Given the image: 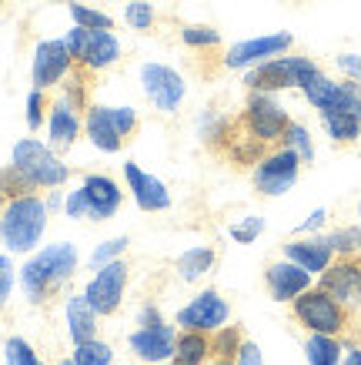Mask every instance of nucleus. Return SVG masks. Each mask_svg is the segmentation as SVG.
<instances>
[{
  "instance_id": "obj_1",
  "label": "nucleus",
  "mask_w": 361,
  "mask_h": 365,
  "mask_svg": "<svg viewBox=\"0 0 361 365\" xmlns=\"http://www.w3.org/2000/svg\"><path fill=\"white\" fill-rule=\"evenodd\" d=\"M77 272V248L67 242L47 245L41 255H33L31 262L21 268V285L33 305H47L57 292L74 278Z\"/></svg>"
},
{
  "instance_id": "obj_8",
  "label": "nucleus",
  "mask_w": 361,
  "mask_h": 365,
  "mask_svg": "<svg viewBox=\"0 0 361 365\" xmlns=\"http://www.w3.org/2000/svg\"><path fill=\"white\" fill-rule=\"evenodd\" d=\"M318 288L328 292L341 309H348L355 325H358L361 322V258L358 255L335 258V262L318 275Z\"/></svg>"
},
{
  "instance_id": "obj_21",
  "label": "nucleus",
  "mask_w": 361,
  "mask_h": 365,
  "mask_svg": "<svg viewBox=\"0 0 361 365\" xmlns=\"http://www.w3.org/2000/svg\"><path fill=\"white\" fill-rule=\"evenodd\" d=\"M84 131H88L90 144L98 151H104V155H114V151H120V144H124V138L110 124V108H104V104H90L88 111H84Z\"/></svg>"
},
{
  "instance_id": "obj_41",
  "label": "nucleus",
  "mask_w": 361,
  "mask_h": 365,
  "mask_svg": "<svg viewBox=\"0 0 361 365\" xmlns=\"http://www.w3.org/2000/svg\"><path fill=\"white\" fill-rule=\"evenodd\" d=\"M64 211H67V218H88V198H84V191L80 188L70 191L64 198Z\"/></svg>"
},
{
  "instance_id": "obj_9",
  "label": "nucleus",
  "mask_w": 361,
  "mask_h": 365,
  "mask_svg": "<svg viewBox=\"0 0 361 365\" xmlns=\"http://www.w3.org/2000/svg\"><path fill=\"white\" fill-rule=\"evenodd\" d=\"M298 175H301V158L291 151V148H274L268 155L251 168V181L258 195L264 198H278V195H285V191L295 188Z\"/></svg>"
},
{
  "instance_id": "obj_10",
  "label": "nucleus",
  "mask_w": 361,
  "mask_h": 365,
  "mask_svg": "<svg viewBox=\"0 0 361 365\" xmlns=\"http://www.w3.org/2000/svg\"><path fill=\"white\" fill-rule=\"evenodd\" d=\"M127 278H131V268L127 262H108V265H100L94 272V278L88 282L84 288V299L90 302V309L98 312V315H114L120 309V302H124V292H127Z\"/></svg>"
},
{
  "instance_id": "obj_30",
  "label": "nucleus",
  "mask_w": 361,
  "mask_h": 365,
  "mask_svg": "<svg viewBox=\"0 0 361 365\" xmlns=\"http://www.w3.org/2000/svg\"><path fill=\"white\" fill-rule=\"evenodd\" d=\"M281 148H291L301 158V165L315 161V144H311V134H308V128L301 121H288L285 134H281Z\"/></svg>"
},
{
  "instance_id": "obj_7",
  "label": "nucleus",
  "mask_w": 361,
  "mask_h": 365,
  "mask_svg": "<svg viewBox=\"0 0 361 365\" xmlns=\"http://www.w3.org/2000/svg\"><path fill=\"white\" fill-rule=\"evenodd\" d=\"M64 44L70 51V57H74V64L88 67L94 74L108 71V67H114L120 61V44L110 31H88V27L74 24L64 34Z\"/></svg>"
},
{
  "instance_id": "obj_48",
  "label": "nucleus",
  "mask_w": 361,
  "mask_h": 365,
  "mask_svg": "<svg viewBox=\"0 0 361 365\" xmlns=\"http://www.w3.org/2000/svg\"><path fill=\"white\" fill-rule=\"evenodd\" d=\"M211 365H234V359H211Z\"/></svg>"
},
{
  "instance_id": "obj_15",
  "label": "nucleus",
  "mask_w": 361,
  "mask_h": 365,
  "mask_svg": "<svg viewBox=\"0 0 361 365\" xmlns=\"http://www.w3.org/2000/svg\"><path fill=\"white\" fill-rule=\"evenodd\" d=\"M264 285H268V295H271L274 302H288V305H291L301 292H308V288L315 285V275L305 272L301 265H295V262L281 258V262H271V265H268Z\"/></svg>"
},
{
  "instance_id": "obj_19",
  "label": "nucleus",
  "mask_w": 361,
  "mask_h": 365,
  "mask_svg": "<svg viewBox=\"0 0 361 365\" xmlns=\"http://www.w3.org/2000/svg\"><path fill=\"white\" fill-rule=\"evenodd\" d=\"M84 198H88V218L94 222H108L114 218L120 208V201H124V191L117 188V181L110 175H88L84 178Z\"/></svg>"
},
{
  "instance_id": "obj_18",
  "label": "nucleus",
  "mask_w": 361,
  "mask_h": 365,
  "mask_svg": "<svg viewBox=\"0 0 361 365\" xmlns=\"http://www.w3.org/2000/svg\"><path fill=\"white\" fill-rule=\"evenodd\" d=\"M124 178H127V191H131L134 205H137L141 211H151L154 215V211L171 208V195H167V188H164V181H161V178L141 171L134 161L124 165Z\"/></svg>"
},
{
  "instance_id": "obj_27",
  "label": "nucleus",
  "mask_w": 361,
  "mask_h": 365,
  "mask_svg": "<svg viewBox=\"0 0 361 365\" xmlns=\"http://www.w3.org/2000/svg\"><path fill=\"white\" fill-rule=\"evenodd\" d=\"M181 44L197 51V54H214V51H221V31H214L208 24H184Z\"/></svg>"
},
{
  "instance_id": "obj_36",
  "label": "nucleus",
  "mask_w": 361,
  "mask_h": 365,
  "mask_svg": "<svg viewBox=\"0 0 361 365\" xmlns=\"http://www.w3.org/2000/svg\"><path fill=\"white\" fill-rule=\"evenodd\" d=\"M47 111H51V98H47V91H31V98H27V128L31 131H41L47 121Z\"/></svg>"
},
{
  "instance_id": "obj_12",
  "label": "nucleus",
  "mask_w": 361,
  "mask_h": 365,
  "mask_svg": "<svg viewBox=\"0 0 361 365\" xmlns=\"http://www.w3.org/2000/svg\"><path fill=\"white\" fill-rule=\"evenodd\" d=\"M291 47H295V37L288 31L251 37V41H241V44L228 47L224 57H221V67L224 71H244V67H254V64H261V61H271V57L291 54Z\"/></svg>"
},
{
  "instance_id": "obj_54",
  "label": "nucleus",
  "mask_w": 361,
  "mask_h": 365,
  "mask_svg": "<svg viewBox=\"0 0 361 365\" xmlns=\"http://www.w3.org/2000/svg\"><path fill=\"white\" fill-rule=\"evenodd\" d=\"M358 258H361V252H358Z\"/></svg>"
},
{
  "instance_id": "obj_35",
  "label": "nucleus",
  "mask_w": 361,
  "mask_h": 365,
  "mask_svg": "<svg viewBox=\"0 0 361 365\" xmlns=\"http://www.w3.org/2000/svg\"><path fill=\"white\" fill-rule=\"evenodd\" d=\"M4 355H7V365H44L41 362V355L31 349V342L21 339V335H11V339H7Z\"/></svg>"
},
{
  "instance_id": "obj_51",
  "label": "nucleus",
  "mask_w": 361,
  "mask_h": 365,
  "mask_svg": "<svg viewBox=\"0 0 361 365\" xmlns=\"http://www.w3.org/2000/svg\"><path fill=\"white\" fill-rule=\"evenodd\" d=\"M358 225H361V205H358Z\"/></svg>"
},
{
  "instance_id": "obj_43",
  "label": "nucleus",
  "mask_w": 361,
  "mask_h": 365,
  "mask_svg": "<svg viewBox=\"0 0 361 365\" xmlns=\"http://www.w3.org/2000/svg\"><path fill=\"white\" fill-rule=\"evenodd\" d=\"M234 365H264L261 349H258L251 339H244V345H241V352H238V359H234Z\"/></svg>"
},
{
  "instance_id": "obj_26",
  "label": "nucleus",
  "mask_w": 361,
  "mask_h": 365,
  "mask_svg": "<svg viewBox=\"0 0 361 365\" xmlns=\"http://www.w3.org/2000/svg\"><path fill=\"white\" fill-rule=\"evenodd\" d=\"M321 121H325V131L335 144H355L361 138L358 111H328L321 114Z\"/></svg>"
},
{
  "instance_id": "obj_25",
  "label": "nucleus",
  "mask_w": 361,
  "mask_h": 365,
  "mask_svg": "<svg viewBox=\"0 0 361 365\" xmlns=\"http://www.w3.org/2000/svg\"><path fill=\"white\" fill-rule=\"evenodd\" d=\"M218 262V252L211 248V245H197V248H187L181 258H177V275L184 278V282H197V278H204L214 268Z\"/></svg>"
},
{
  "instance_id": "obj_52",
  "label": "nucleus",
  "mask_w": 361,
  "mask_h": 365,
  "mask_svg": "<svg viewBox=\"0 0 361 365\" xmlns=\"http://www.w3.org/2000/svg\"><path fill=\"white\" fill-rule=\"evenodd\" d=\"M0 7H4V0H0Z\"/></svg>"
},
{
  "instance_id": "obj_32",
  "label": "nucleus",
  "mask_w": 361,
  "mask_h": 365,
  "mask_svg": "<svg viewBox=\"0 0 361 365\" xmlns=\"http://www.w3.org/2000/svg\"><path fill=\"white\" fill-rule=\"evenodd\" d=\"M74 365H114V352L108 342L88 339V342L74 345Z\"/></svg>"
},
{
  "instance_id": "obj_28",
  "label": "nucleus",
  "mask_w": 361,
  "mask_h": 365,
  "mask_svg": "<svg viewBox=\"0 0 361 365\" xmlns=\"http://www.w3.org/2000/svg\"><path fill=\"white\" fill-rule=\"evenodd\" d=\"M241 345H244V329L221 325L218 332H211V359H238Z\"/></svg>"
},
{
  "instance_id": "obj_42",
  "label": "nucleus",
  "mask_w": 361,
  "mask_h": 365,
  "mask_svg": "<svg viewBox=\"0 0 361 365\" xmlns=\"http://www.w3.org/2000/svg\"><path fill=\"white\" fill-rule=\"evenodd\" d=\"M335 64L348 81H361V54H338Z\"/></svg>"
},
{
  "instance_id": "obj_14",
  "label": "nucleus",
  "mask_w": 361,
  "mask_h": 365,
  "mask_svg": "<svg viewBox=\"0 0 361 365\" xmlns=\"http://www.w3.org/2000/svg\"><path fill=\"white\" fill-rule=\"evenodd\" d=\"M74 71V57L67 51L64 37L61 41H41L33 51V88L37 91H54L64 84V78Z\"/></svg>"
},
{
  "instance_id": "obj_20",
  "label": "nucleus",
  "mask_w": 361,
  "mask_h": 365,
  "mask_svg": "<svg viewBox=\"0 0 361 365\" xmlns=\"http://www.w3.org/2000/svg\"><path fill=\"white\" fill-rule=\"evenodd\" d=\"M80 128H84L80 114L70 108V101L64 94H57L51 101V111H47V144L54 151H67V148H74Z\"/></svg>"
},
{
  "instance_id": "obj_3",
  "label": "nucleus",
  "mask_w": 361,
  "mask_h": 365,
  "mask_svg": "<svg viewBox=\"0 0 361 365\" xmlns=\"http://www.w3.org/2000/svg\"><path fill=\"white\" fill-rule=\"evenodd\" d=\"M321 67L305 54H281L271 57V61H261L254 64L248 74H244V88L248 91H264V94H278V91L288 88H305L308 81L315 78Z\"/></svg>"
},
{
  "instance_id": "obj_40",
  "label": "nucleus",
  "mask_w": 361,
  "mask_h": 365,
  "mask_svg": "<svg viewBox=\"0 0 361 365\" xmlns=\"http://www.w3.org/2000/svg\"><path fill=\"white\" fill-rule=\"evenodd\" d=\"M11 292H14V262L7 255H0V315H4L7 302H11Z\"/></svg>"
},
{
  "instance_id": "obj_24",
  "label": "nucleus",
  "mask_w": 361,
  "mask_h": 365,
  "mask_svg": "<svg viewBox=\"0 0 361 365\" xmlns=\"http://www.w3.org/2000/svg\"><path fill=\"white\" fill-rule=\"evenodd\" d=\"M305 359H308V365H341V359H345V339H338V335L308 332Z\"/></svg>"
},
{
  "instance_id": "obj_37",
  "label": "nucleus",
  "mask_w": 361,
  "mask_h": 365,
  "mask_svg": "<svg viewBox=\"0 0 361 365\" xmlns=\"http://www.w3.org/2000/svg\"><path fill=\"white\" fill-rule=\"evenodd\" d=\"M110 124H114V131L124 138V141H131L137 128H141V118L134 108H110Z\"/></svg>"
},
{
  "instance_id": "obj_34",
  "label": "nucleus",
  "mask_w": 361,
  "mask_h": 365,
  "mask_svg": "<svg viewBox=\"0 0 361 365\" xmlns=\"http://www.w3.org/2000/svg\"><path fill=\"white\" fill-rule=\"evenodd\" d=\"M325 238H328L335 258H351V255L361 252V225H355V228H338V232L325 235Z\"/></svg>"
},
{
  "instance_id": "obj_5",
  "label": "nucleus",
  "mask_w": 361,
  "mask_h": 365,
  "mask_svg": "<svg viewBox=\"0 0 361 365\" xmlns=\"http://www.w3.org/2000/svg\"><path fill=\"white\" fill-rule=\"evenodd\" d=\"M11 165L21 168L37 191H54L67 185V178H70V168L51 151V144L37 141V138H23V141L14 144Z\"/></svg>"
},
{
  "instance_id": "obj_33",
  "label": "nucleus",
  "mask_w": 361,
  "mask_h": 365,
  "mask_svg": "<svg viewBox=\"0 0 361 365\" xmlns=\"http://www.w3.org/2000/svg\"><path fill=\"white\" fill-rule=\"evenodd\" d=\"M124 21H127V27H134V31L151 34L154 31V21H157L154 4H151V0H127V4H124Z\"/></svg>"
},
{
  "instance_id": "obj_2",
  "label": "nucleus",
  "mask_w": 361,
  "mask_h": 365,
  "mask_svg": "<svg viewBox=\"0 0 361 365\" xmlns=\"http://www.w3.org/2000/svg\"><path fill=\"white\" fill-rule=\"evenodd\" d=\"M47 201L41 195H23L0 205V238L7 252H31L41 245L47 228Z\"/></svg>"
},
{
  "instance_id": "obj_46",
  "label": "nucleus",
  "mask_w": 361,
  "mask_h": 365,
  "mask_svg": "<svg viewBox=\"0 0 361 365\" xmlns=\"http://www.w3.org/2000/svg\"><path fill=\"white\" fill-rule=\"evenodd\" d=\"M341 365H361V342L345 339V359H341Z\"/></svg>"
},
{
  "instance_id": "obj_23",
  "label": "nucleus",
  "mask_w": 361,
  "mask_h": 365,
  "mask_svg": "<svg viewBox=\"0 0 361 365\" xmlns=\"http://www.w3.org/2000/svg\"><path fill=\"white\" fill-rule=\"evenodd\" d=\"M174 362L177 365H211V335L191 332V329H177Z\"/></svg>"
},
{
  "instance_id": "obj_38",
  "label": "nucleus",
  "mask_w": 361,
  "mask_h": 365,
  "mask_svg": "<svg viewBox=\"0 0 361 365\" xmlns=\"http://www.w3.org/2000/svg\"><path fill=\"white\" fill-rule=\"evenodd\" d=\"M264 232V218H258V215H248V218H241V222L231 225V238L238 245H251L258 242Z\"/></svg>"
},
{
  "instance_id": "obj_11",
  "label": "nucleus",
  "mask_w": 361,
  "mask_h": 365,
  "mask_svg": "<svg viewBox=\"0 0 361 365\" xmlns=\"http://www.w3.org/2000/svg\"><path fill=\"white\" fill-rule=\"evenodd\" d=\"M141 84H144L147 101L154 104V111H161L164 118L177 114L181 101H184V94H187L184 78L167 64H144L141 67Z\"/></svg>"
},
{
  "instance_id": "obj_4",
  "label": "nucleus",
  "mask_w": 361,
  "mask_h": 365,
  "mask_svg": "<svg viewBox=\"0 0 361 365\" xmlns=\"http://www.w3.org/2000/svg\"><path fill=\"white\" fill-rule=\"evenodd\" d=\"M291 315H295V322L305 332L338 335V339H345V335L351 332V325H355L351 312L341 309L338 302L331 299L328 292H321L318 285H311L308 292H301V295L291 302Z\"/></svg>"
},
{
  "instance_id": "obj_6",
  "label": "nucleus",
  "mask_w": 361,
  "mask_h": 365,
  "mask_svg": "<svg viewBox=\"0 0 361 365\" xmlns=\"http://www.w3.org/2000/svg\"><path fill=\"white\" fill-rule=\"evenodd\" d=\"M288 111L281 108V101L274 94H264V91H251V98L244 104V111L238 114V128L244 134H251L254 141L268 144V148H278L281 144V134L288 128Z\"/></svg>"
},
{
  "instance_id": "obj_45",
  "label": "nucleus",
  "mask_w": 361,
  "mask_h": 365,
  "mask_svg": "<svg viewBox=\"0 0 361 365\" xmlns=\"http://www.w3.org/2000/svg\"><path fill=\"white\" fill-rule=\"evenodd\" d=\"M161 309H157V305H144L141 312H137V325H141V329H154V325H161Z\"/></svg>"
},
{
  "instance_id": "obj_47",
  "label": "nucleus",
  "mask_w": 361,
  "mask_h": 365,
  "mask_svg": "<svg viewBox=\"0 0 361 365\" xmlns=\"http://www.w3.org/2000/svg\"><path fill=\"white\" fill-rule=\"evenodd\" d=\"M54 208H64V198H61V191H51V195H47V211H54Z\"/></svg>"
},
{
  "instance_id": "obj_53",
  "label": "nucleus",
  "mask_w": 361,
  "mask_h": 365,
  "mask_svg": "<svg viewBox=\"0 0 361 365\" xmlns=\"http://www.w3.org/2000/svg\"><path fill=\"white\" fill-rule=\"evenodd\" d=\"M358 118H361V111H358Z\"/></svg>"
},
{
  "instance_id": "obj_50",
  "label": "nucleus",
  "mask_w": 361,
  "mask_h": 365,
  "mask_svg": "<svg viewBox=\"0 0 361 365\" xmlns=\"http://www.w3.org/2000/svg\"><path fill=\"white\" fill-rule=\"evenodd\" d=\"M157 365H177V362H174V359H171V362H157Z\"/></svg>"
},
{
  "instance_id": "obj_16",
  "label": "nucleus",
  "mask_w": 361,
  "mask_h": 365,
  "mask_svg": "<svg viewBox=\"0 0 361 365\" xmlns=\"http://www.w3.org/2000/svg\"><path fill=\"white\" fill-rule=\"evenodd\" d=\"M281 255H285L288 262L301 265L305 272H311L315 278L335 262V252H331V245L325 235H301V238H291V242L281 245Z\"/></svg>"
},
{
  "instance_id": "obj_22",
  "label": "nucleus",
  "mask_w": 361,
  "mask_h": 365,
  "mask_svg": "<svg viewBox=\"0 0 361 365\" xmlns=\"http://www.w3.org/2000/svg\"><path fill=\"white\" fill-rule=\"evenodd\" d=\"M98 312L90 309V302L84 295H70L67 299V332L77 342H88V339H98Z\"/></svg>"
},
{
  "instance_id": "obj_31",
  "label": "nucleus",
  "mask_w": 361,
  "mask_h": 365,
  "mask_svg": "<svg viewBox=\"0 0 361 365\" xmlns=\"http://www.w3.org/2000/svg\"><path fill=\"white\" fill-rule=\"evenodd\" d=\"M67 11H70V17H74L77 27H88V31H114V17H110V14L94 11V7L80 4V0H70Z\"/></svg>"
},
{
  "instance_id": "obj_17",
  "label": "nucleus",
  "mask_w": 361,
  "mask_h": 365,
  "mask_svg": "<svg viewBox=\"0 0 361 365\" xmlns=\"http://www.w3.org/2000/svg\"><path fill=\"white\" fill-rule=\"evenodd\" d=\"M174 345H177V329L174 325H154V329H137L131 335V352L147 365L157 362H171L174 359Z\"/></svg>"
},
{
  "instance_id": "obj_49",
  "label": "nucleus",
  "mask_w": 361,
  "mask_h": 365,
  "mask_svg": "<svg viewBox=\"0 0 361 365\" xmlns=\"http://www.w3.org/2000/svg\"><path fill=\"white\" fill-rule=\"evenodd\" d=\"M57 365H74V359H61V362H57Z\"/></svg>"
},
{
  "instance_id": "obj_29",
  "label": "nucleus",
  "mask_w": 361,
  "mask_h": 365,
  "mask_svg": "<svg viewBox=\"0 0 361 365\" xmlns=\"http://www.w3.org/2000/svg\"><path fill=\"white\" fill-rule=\"evenodd\" d=\"M23 195H37V188H33V181L27 175H23L17 165H7L0 168V205L11 198H23Z\"/></svg>"
},
{
  "instance_id": "obj_13",
  "label": "nucleus",
  "mask_w": 361,
  "mask_h": 365,
  "mask_svg": "<svg viewBox=\"0 0 361 365\" xmlns=\"http://www.w3.org/2000/svg\"><path fill=\"white\" fill-rule=\"evenodd\" d=\"M231 305L221 299V292L208 288L197 299H191V305L177 312V329H191V332H218L221 325H228Z\"/></svg>"
},
{
  "instance_id": "obj_39",
  "label": "nucleus",
  "mask_w": 361,
  "mask_h": 365,
  "mask_svg": "<svg viewBox=\"0 0 361 365\" xmlns=\"http://www.w3.org/2000/svg\"><path fill=\"white\" fill-rule=\"evenodd\" d=\"M127 238H110V242H104L98 248V252L90 255V272H98L100 265H108V262H117L120 252H127Z\"/></svg>"
},
{
  "instance_id": "obj_44",
  "label": "nucleus",
  "mask_w": 361,
  "mask_h": 365,
  "mask_svg": "<svg viewBox=\"0 0 361 365\" xmlns=\"http://www.w3.org/2000/svg\"><path fill=\"white\" fill-rule=\"evenodd\" d=\"M325 222H328V208H315L311 215H308V222L298 225V235H315Z\"/></svg>"
}]
</instances>
